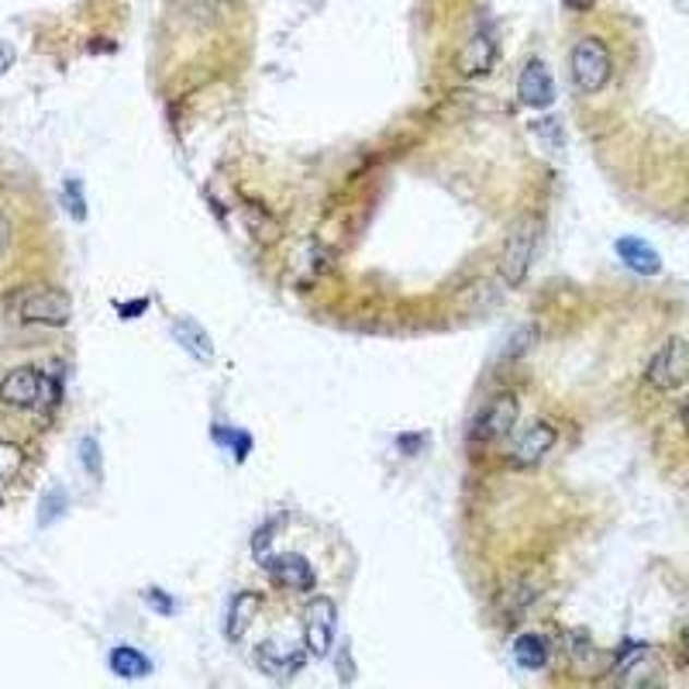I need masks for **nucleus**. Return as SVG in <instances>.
I'll return each instance as SVG.
<instances>
[{"instance_id": "nucleus-1", "label": "nucleus", "mask_w": 689, "mask_h": 689, "mask_svg": "<svg viewBox=\"0 0 689 689\" xmlns=\"http://www.w3.org/2000/svg\"><path fill=\"white\" fill-rule=\"evenodd\" d=\"M569 67H572V83H576L579 94H600L614 76L611 49L603 46L600 38H579L572 46Z\"/></svg>"}, {"instance_id": "nucleus-2", "label": "nucleus", "mask_w": 689, "mask_h": 689, "mask_svg": "<svg viewBox=\"0 0 689 689\" xmlns=\"http://www.w3.org/2000/svg\"><path fill=\"white\" fill-rule=\"evenodd\" d=\"M14 314L25 325H52L62 328L73 317V300L56 287H35L14 300Z\"/></svg>"}, {"instance_id": "nucleus-3", "label": "nucleus", "mask_w": 689, "mask_h": 689, "mask_svg": "<svg viewBox=\"0 0 689 689\" xmlns=\"http://www.w3.org/2000/svg\"><path fill=\"white\" fill-rule=\"evenodd\" d=\"M534 245H537L534 221L531 218H521V221L510 228L504 255H500V279H504L510 290H517L528 279V269L534 263Z\"/></svg>"}, {"instance_id": "nucleus-4", "label": "nucleus", "mask_w": 689, "mask_h": 689, "mask_svg": "<svg viewBox=\"0 0 689 689\" xmlns=\"http://www.w3.org/2000/svg\"><path fill=\"white\" fill-rule=\"evenodd\" d=\"M686 379H689V341L669 338L652 355L649 370H644V383L655 386V390H676Z\"/></svg>"}, {"instance_id": "nucleus-5", "label": "nucleus", "mask_w": 689, "mask_h": 689, "mask_svg": "<svg viewBox=\"0 0 689 689\" xmlns=\"http://www.w3.org/2000/svg\"><path fill=\"white\" fill-rule=\"evenodd\" d=\"M338 634V607L328 596H314L304 611V641H307V652L325 658L335 644Z\"/></svg>"}, {"instance_id": "nucleus-6", "label": "nucleus", "mask_w": 689, "mask_h": 689, "mask_svg": "<svg viewBox=\"0 0 689 689\" xmlns=\"http://www.w3.org/2000/svg\"><path fill=\"white\" fill-rule=\"evenodd\" d=\"M513 424H517V397L513 394H497L476 414V424H472V438H476V442H500V438L510 435Z\"/></svg>"}, {"instance_id": "nucleus-7", "label": "nucleus", "mask_w": 689, "mask_h": 689, "mask_svg": "<svg viewBox=\"0 0 689 689\" xmlns=\"http://www.w3.org/2000/svg\"><path fill=\"white\" fill-rule=\"evenodd\" d=\"M46 386H49V379L38 370H32V365H17V370H11L4 379H0V403L28 411V407H38Z\"/></svg>"}, {"instance_id": "nucleus-8", "label": "nucleus", "mask_w": 689, "mask_h": 689, "mask_svg": "<svg viewBox=\"0 0 689 689\" xmlns=\"http://www.w3.org/2000/svg\"><path fill=\"white\" fill-rule=\"evenodd\" d=\"M304 662H307V652L297 649V644H290V641H283V638H269V641L258 644V652H255V665L263 673H269L273 679L297 676L300 669H304Z\"/></svg>"}, {"instance_id": "nucleus-9", "label": "nucleus", "mask_w": 689, "mask_h": 689, "mask_svg": "<svg viewBox=\"0 0 689 689\" xmlns=\"http://www.w3.org/2000/svg\"><path fill=\"white\" fill-rule=\"evenodd\" d=\"M517 100L531 111H545L555 104V80L552 70L545 67V59H528L521 76H517Z\"/></svg>"}, {"instance_id": "nucleus-10", "label": "nucleus", "mask_w": 689, "mask_h": 689, "mask_svg": "<svg viewBox=\"0 0 689 689\" xmlns=\"http://www.w3.org/2000/svg\"><path fill=\"white\" fill-rule=\"evenodd\" d=\"M555 442H558V435L548 421H537V424L524 427L521 435H517V442L510 445V466L513 469H534L555 448Z\"/></svg>"}, {"instance_id": "nucleus-11", "label": "nucleus", "mask_w": 689, "mask_h": 689, "mask_svg": "<svg viewBox=\"0 0 689 689\" xmlns=\"http://www.w3.org/2000/svg\"><path fill=\"white\" fill-rule=\"evenodd\" d=\"M497 32H493L489 25H483L476 35H472L466 41V49L459 52V73L476 80V76H486L493 70V62H497Z\"/></svg>"}, {"instance_id": "nucleus-12", "label": "nucleus", "mask_w": 689, "mask_h": 689, "mask_svg": "<svg viewBox=\"0 0 689 689\" xmlns=\"http://www.w3.org/2000/svg\"><path fill=\"white\" fill-rule=\"evenodd\" d=\"M269 576L276 579L279 587H287V590H297V593H307L317 587V576H314V566L307 563L304 555H297V552H287V555H273L269 563H266Z\"/></svg>"}, {"instance_id": "nucleus-13", "label": "nucleus", "mask_w": 689, "mask_h": 689, "mask_svg": "<svg viewBox=\"0 0 689 689\" xmlns=\"http://www.w3.org/2000/svg\"><path fill=\"white\" fill-rule=\"evenodd\" d=\"M614 252H617L620 263L628 266L631 273H638V276H655V273H662L658 252L649 242H644V239H634V234H624V239H617L614 242Z\"/></svg>"}, {"instance_id": "nucleus-14", "label": "nucleus", "mask_w": 689, "mask_h": 689, "mask_svg": "<svg viewBox=\"0 0 689 689\" xmlns=\"http://www.w3.org/2000/svg\"><path fill=\"white\" fill-rule=\"evenodd\" d=\"M172 338H177L183 349L190 352V359L197 362H214V344L204 325H197L193 317H177L172 321Z\"/></svg>"}, {"instance_id": "nucleus-15", "label": "nucleus", "mask_w": 689, "mask_h": 689, "mask_svg": "<svg viewBox=\"0 0 689 689\" xmlns=\"http://www.w3.org/2000/svg\"><path fill=\"white\" fill-rule=\"evenodd\" d=\"M548 655H552V649H548L545 634L528 631V634H517L513 638V658H517V665H521V669H528V673L545 669Z\"/></svg>"}, {"instance_id": "nucleus-16", "label": "nucleus", "mask_w": 689, "mask_h": 689, "mask_svg": "<svg viewBox=\"0 0 689 689\" xmlns=\"http://www.w3.org/2000/svg\"><path fill=\"white\" fill-rule=\"evenodd\" d=\"M107 662H111V673L121 676V679H145V676H153V658H148L145 652H138V649H132V644H118Z\"/></svg>"}, {"instance_id": "nucleus-17", "label": "nucleus", "mask_w": 689, "mask_h": 689, "mask_svg": "<svg viewBox=\"0 0 689 689\" xmlns=\"http://www.w3.org/2000/svg\"><path fill=\"white\" fill-rule=\"evenodd\" d=\"M258 607H263V596L252 593V590H242L231 600V611H228V638L231 641H239L249 631V624L255 620Z\"/></svg>"}, {"instance_id": "nucleus-18", "label": "nucleus", "mask_w": 689, "mask_h": 689, "mask_svg": "<svg viewBox=\"0 0 689 689\" xmlns=\"http://www.w3.org/2000/svg\"><path fill=\"white\" fill-rule=\"evenodd\" d=\"M566 644H569V655H572V662L579 665V669H596V662H603L600 649H596V644L583 631L566 634Z\"/></svg>"}, {"instance_id": "nucleus-19", "label": "nucleus", "mask_w": 689, "mask_h": 689, "mask_svg": "<svg viewBox=\"0 0 689 689\" xmlns=\"http://www.w3.org/2000/svg\"><path fill=\"white\" fill-rule=\"evenodd\" d=\"M67 510H70V497L56 486V489H49V493H46V497H41V507H38V524H41V528H49V524H56L59 517L67 513Z\"/></svg>"}, {"instance_id": "nucleus-20", "label": "nucleus", "mask_w": 689, "mask_h": 689, "mask_svg": "<svg viewBox=\"0 0 689 689\" xmlns=\"http://www.w3.org/2000/svg\"><path fill=\"white\" fill-rule=\"evenodd\" d=\"M534 600V590L528 583H513L504 596H500V611L513 620V617H521L528 611V603Z\"/></svg>"}, {"instance_id": "nucleus-21", "label": "nucleus", "mask_w": 689, "mask_h": 689, "mask_svg": "<svg viewBox=\"0 0 689 689\" xmlns=\"http://www.w3.org/2000/svg\"><path fill=\"white\" fill-rule=\"evenodd\" d=\"M62 204H67V210H70V218L76 221V225H83L86 221V193H83V183L80 180H67V186H62Z\"/></svg>"}, {"instance_id": "nucleus-22", "label": "nucleus", "mask_w": 689, "mask_h": 689, "mask_svg": "<svg viewBox=\"0 0 689 689\" xmlns=\"http://www.w3.org/2000/svg\"><path fill=\"white\" fill-rule=\"evenodd\" d=\"M21 462H25V456H21V448L14 442H4L0 438V483H8L17 476Z\"/></svg>"}, {"instance_id": "nucleus-23", "label": "nucleus", "mask_w": 689, "mask_h": 689, "mask_svg": "<svg viewBox=\"0 0 689 689\" xmlns=\"http://www.w3.org/2000/svg\"><path fill=\"white\" fill-rule=\"evenodd\" d=\"M80 462H83V469H86V476L100 480L104 456H100V445H97V438H90V435H86V438L80 442Z\"/></svg>"}, {"instance_id": "nucleus-24", "label": "nucleus", "mask_w": 689, "mask_h": 689, "mask_svg": "<svg viewBox=\"0 0 689 689\" xmlns=\"http://www.w3.org/2000/svg\"><path fill=\"white\" fill-rule=\"evenodd\" d=\"M145 600H148V603H156L153 611H159V614H166V617L177 614V600H172L169 593H162V590H145Z\"/></svg>"}, {"instance_id": "nucleus-25", "label": "nucleus", "mask_w": 689, "mask_h": 689, "mask_svg": "<svg viewBox=\"0 0 689 689\" xmlns=\"http://www.w3.org/2000/svg\"><path fill=\"white\" fill-rule=\"evenodd\" d=\"M11 67H14V46H8V41L0 38V76H4Z\"/></svg>"}, {"instance_id": "nucleus-26", "label": "nucleus", "mask_w": 689, "mask_h": 689, "mask_svg": "<svg viewBox=\"0 0 689 689\" xmlns=\"http://www.w3.org/2000/svg\"><path fill=\"white\" fill-rule=\"evenodd\" d=\"M534 132H537V135H548V138H545L548 145H558V124H555V121H537V124H534Z\"/></svg>"}, {"instance_id": "nucleus-27", "label": "nucleus", "mask_w": 689, "mask_h": 689, "mask_svg": "<svg viewBox=\"0 0 689 689\" xmlns=\"http://www.w3.org/2000/svg\"><path fill=\"white\" fill-rule=\"evenodd\" d=\"M8 245H11V225H8L4 214H0V255L8 252Z\"/></svg>"}, {"instance_id": "nucleus-28", "label": "nucleus", "mask_w": 689, "mask_h": 689, "mask_svg": "<svg viewBox=\"0 0 689 689\" xmlns=\"http://www.w3.org/2000/svg\"><path fill=\"white\" fill-rule=\"evenodd\" d=\"M145 304H148V300H135V304H132V307H124V304H118V314H124V317H135V314H142V311H145Z\"/></svg>"}, {"instance_id": "nucleus-29", "label": "nucleus", "mask_w": 689, "mask_h": 689, "mask_svg": "<svg viewBox=\"0 0 689 689\" xmlns=\"http://www.w3.org/2000/svg\"><path fill=\"white\" fill-rule=\"evenodd\" d=\"M682 424L689 427V407H686V414H682Z\"/></svg>"}, {"instance_id": "nucleus-30", "label": "nucleus", "mask_w": 689, "mask_h": 689, "mask_svg": "<svg viewBox=\"0 0 689 689\" xmlns=\"http://www.w3.org/2000/svg\"><path fill=\"white\" fill-rule=\"evenodd\" d=\"M686 649H689V631H686Z\"/></svg>"}]
</instances>
